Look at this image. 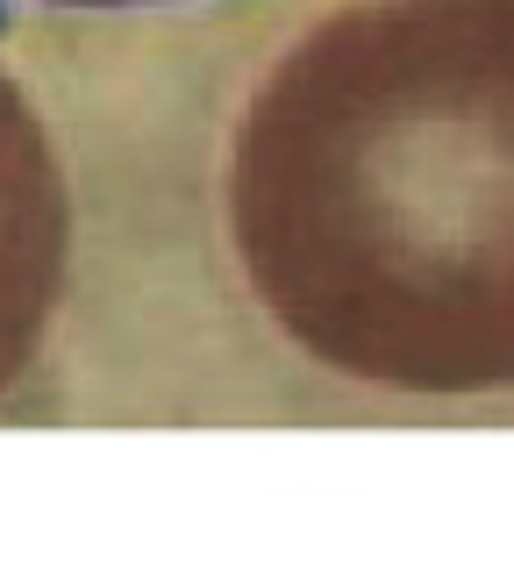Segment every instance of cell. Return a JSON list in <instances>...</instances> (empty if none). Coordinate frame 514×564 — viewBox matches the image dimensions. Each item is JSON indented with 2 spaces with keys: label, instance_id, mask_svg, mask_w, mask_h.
Listing matches in <instances>:
<instances>
[{
  "label": "cell",
  "instance_id": "obj_3",
  "mask_svg": "<svg viewBox=\"0 0 514 564\" xmlns=\"http://www.w3.org/2000/svg\"><path fill=\"white\" fill-rule=\"evenodd\" d=\"M65 8H122V0H65Z\"/></svg>",
  "mask_w": 514,
  "mask_h": 564
},
{
  "label": "cell",
  "instance_id": "obj_1",
  "mask_svg": "<svg viewBox=\"0 0 514 564\" xmlns=\"http://www.w3.org/2000/svg\"><path fill=\"white\" fill-rule=\"evenodd\" d=\"M229 236L264 315L393 393L514 386V0H358L251 94Z\"/></svg>",
  "mask_w": 514,
  "mask_h": 564
},
{
  "label": "cell",
  "instance_id": "obj_2",
  "mask_svg": "<svg viewBox=\"0 0 514 564\" xmlns=\"http://www.w3.org/2000/svg\"><path fill=\"white\" fill-rule=\"evenodd\" d=\"M72 264V193L22 86L0 72V393L43 350Z\"/></svg>",
  "mask_w": 514,
  "mask_h": 564
}]
</instances>
